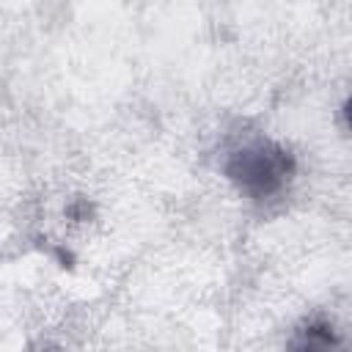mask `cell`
I'll return each instance as SVG.
<instances>
[{"instance_id": "7a4b0ae2", "label": "cell", "mask_w": 352, "mask_h": 352, "mask_svg": "<svg viewBox=\"0 0 352 352\" xmlns=\"http://www.w3.org/2000/svg\"><path fill=\"white\" fill-rule=\"evenodd\" d=\"M330 344H336V338H333V327L327 322H308L305 327L297 330V338L292 341V346H300V349L330 346Z\"/></svg>"}, {"instance_id": "6da1fadb", "label": "cell", "mask_w": 352, "mask_h": 352, "mask_svg": "<svg viewBox=\"0 0 352 352\" xmlns=\"http://www.w3.org/2000/svg\"><path fill=\"white\" fill-rule=\"evenodd\" d=\"M226 179L250 198L278 195L294 176V157L267 135H242L226 146Z\"/></svg>"}]
</instances>
